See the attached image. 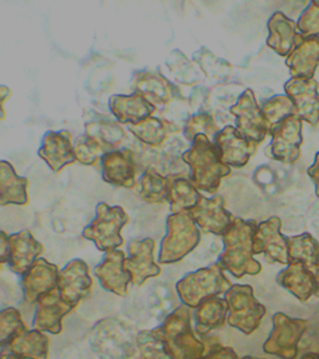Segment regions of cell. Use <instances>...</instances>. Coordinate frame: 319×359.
<instances>
[{
	"label": "cell",
	"mask_w": 319,
	"mask_h": 359,
	"mask_svg": "<svg viewBox=\"0 0 319 359\" xmlns=\"http://www.w3.org/2000/svg\"><path fill=\"white\" fill-rule=\"evenodd\" d=\"M257 226L254 219L235 217L222 236L224 251L217 264L236 278L256 276L262 271L261 264L253 258V236Z\"/></svg>",
	"instance_id": "1"
},
{
	"label": "cell",
	"mask_w": 319,
	"mask_h": 359,
	"mask_svg": "<svg viewBox=\"0 0 319 359\" xmlns=\"http://www.w3.org/2000/svg\"><path fill=\"white\" fill-rule=\"evenodd\" d=\"M182 160L190 168V181L197 190L216 194L221 180L231 174L230 166L222 163L219 147L205 135L195 137L182 154Z\"/></svg>",
	"instance_id": "2"
},
{
	"label": "cell",
	"mask_w": 319,
	"mask_h": 359,
	"mask_svg": "<svg viewBox=\"0 0 319 359\" xmlns=\"http://www.w3.org/2000/svg\"><path fill=\"white\" fill-rule=\"evenodd\" d=\"M165 351L170 359H201L205 344L197 339L191 328L190 307L185 304L175 309L158 327Z\"/></svg>",
	"instance_id": "3"
},
{
	"label": "cell",
	"mask_w": 319,
	"mask_h": 359,
	"mask_svg": "<svg viewBox=\"0 0 319 359\" xmlns=\"http://www.w3.org/2000/svg\"><path fill=\"white\" fill-rule=\"evenodd\" d=\"M168 233L161 242L158 262L175 264L192 252L201 241V232L189 212L172 213L166 219Z\"/></svg>",
	"instance_id": "4"
},
{
	"label": "cell",
	"mask_w": 319,
	"mask_h": 359,
	"mask_svg": "<svg viewBox=\"0 0 319 359\" xmlns=\"http://www.w3.org/2000/svg\"><path fill=\"white\" fill-rule=\"evenodd\" d=\"M233 286L224 275V269L219 264H213L196 272L184 276L176 285V290L182 303L197 309L206 298L217 297Z\"/></svg>",
	"instance_id": "5"
},
{
	"label": "cell",
	"mask_w": 319,
	"mask_h": 359,
	"mask_svg": "<svg viewBox=\"0 0 319 359\" xmlns=\"http://www.w3.org/2000/svg\"><path fill=\"white\" fill-rule=\"evenodd\" d=\"M129 216L120 206H109L101 202L96 206L95 219L83 231L86 240L95 243L99 251L109 252L123 243L121 230L128 224Z\"/></svg>",
	"instance_id": "6"
},
{
	"label": "cell",
	"mask_w": 319,
	"mask_h": 359,
	"mask_svg": "<svg viewBox=\"0 0 319 359\" xmlns=\"http://www.w3.org/2000/svg\"><path fill=\"white\" fill-rule=\"evenodd\" d=\"M229 304L227 322L231 327L245 334H252L257 330L267 309L253 296V288L248 285H233L224 293Z\"/></svg>",
	"instance_id": "7"
},
{
	"label": "cell",
	"mask_w": 319,
	"mask_h": 359,
	"mask_svg": "<svg viewBox=\"0 0 319 359\" xmlns=\"http://www.w3.org/2000/svg\"><path fill=\"white\" fill-rule=\"evenodd\" d=\"M273 330L264 342L266 353L282 359H294L298 355V343L307 331V320L291 318L285 313L273 316Z\"/></svg>",
	"instance_id": "8"
},
{
	"label": "cell",
	"mask_w": 319,
	"mask_h": 359,
	"mask_svg": "<svg viewBox=\"0 0 319 359\" xmlns=\"http://www.w3.org/2000/svg\"><path fill=\"white\" fill-rule=\"evenodd\" d=\"M230 112L236 116V126L247 140L261 144L272 129V125L264 116L262 107H258L253 90L246 89L238 96Z\"/></svg>",
	"instance_id": "9"
},
{
	"label": "cell",
	"mask_w": 319,
	"mask_h": 359,
	"mask_svg": "<svg viewBox=\"0 0 319 359\" xmlns=\"http://www.w3.org/2000/svg\"><path fill=\"white\" fill-rule=\"evenodd\" d=\"M302 123L297 115H292L272 126L269 131L272 135V142L267 151L271 158L283 163L297 161L303 142Z\"/></svg>",
	"instance_id": "10"
},
{
	"label": "cell",
	"mask_w": 319,
	"mask_h": 359,
	"mask_svg": "<svg viewBox=\"0 0 319 359\" xmlns=\"http://www.w3.org/2000/svg\"><path fill=\"white\" fill-rule=\"evenodd\" d=\"M282 222L278 217H269L258 224L253 236V255L264 253L269 262L290 264L287 237L280 233Z\"/></svg>",
	"instance_id": "11"
},
{
	"label": "cell",
	"mask_w": 319,
	"mask_h": 359,
	"mask_svg": "<svg viewBox=\"0 0 319 359\" xmlns=\"http://www.w3.org/2000/svg\"><path fill=\"white\" fill-rule=\"evenodd\" d=\"M93 280L90 277L89 266L83 259H73L59 272L57 291L65 302L74 309L88 297L91 292Z\"/></svg>",
	"instance_id": "12"
},
{
	"label": "cell",
	"mask_w": 319,
	"mask_h": 359,
	"mask_svg": "<svg viewBox=\"0 0 319 359\" xmlns=\"http://www.w3.org/2000/svg\"><path fill=\"white\" fill-rule=\"evenodd\" d=\"M285 91L293 101L298 118L315 126L319 123L318 83L314 79L291 78Z\"/></svg>",
	"instance_id": "13"
},
{
	"label": "cell",
	"mask_w": 319,
	"mask_h": 359,
	"mask_svg": "<svg viewBox=\"0 0 319 359\" xmlns=\"http://www.w3.org/2000/svg\"><path fill=\"white\" fill-rule=\"evenodd\" d=\"M189 213L203 232L217 236H224L235 219L232 213L224 208V197L219 195L212 198L202 196Z\"/></svg>",
	"instance_id": "14"
},
{
	"label": "cell",
	"mask_w": 319,
	"mask_h": 359,
	"mask_svg": "<svg viewBox=\"0 0 319 359\" xmlns=\"http://www.w3.org/2000/svg\"><path fill=\"white\" fill-rule=\"evenodd\" d=\"M155 241L152 238L133 240L130 242V257L125 259V269L131 276V283L142 286L150 277L161 273L160 266L154 259Z\"/></svg>",
	"instance_id": "15"
},
{
	"label": "cell",
	"mask_w": 319,
	"mask_h": 359,
	"mask_svg": "<svg viewBox=\"0 0 319 359\" xmlns=\"http://www.w3.org/2000/svg\"><path fill=\"white\" fill-rule=\"evenodd\" d=\"M134 93H139L154 107H163L181 95L176 85L155 70H141L133 79Z\"/></svg>",
	"instance_id": "16"
},
{
	"label": "cell",
	"mask_w": 319,
	"mask_h": 359,
	"mask_svg": "<svg viewBox=\"0 0 319 359\" xmlns=\"http://www.w3.org/2000/svg\"><path fill=\"white\" fill-rule=\"evenodd\" d=\"M102 180L110 185L134 189L136 185V160L129 149H116L105 154L101 158Z\"/></svg>",
	"instance_id": "17"
},
{
	"label": "cell",
	"mask_w": 319,
	"mask_h": 359,
	"mask_svg": "<svg viewBox=\"0 0 319 359\" xmlns=\"http://www.w3.org/2000/svg\"><path fill=\"white\" fill-rule=\"evenodd\" d=\"M59 269L45 258H38L33 266L22 275V288L25 302H38L43 294L57 288Z\"/></svg>",
	"instance_id": "18"
},
{
	"label": "cell",
	"mask_w": 319,
	"mask_h": 359,
	"mask_svg": "<svg viewBox=\"0 0 319 359\" xmlns=\"http://www.w3.org/2000/svg\"><path fill=\"white\" fill-rule=\"evenodd\" d=\"M125 253L120 250L105 252L101 264L94 269V275L99 278L100 286L107 292H112L125 297L128 294L131 276L125 269Z\"/></svg>",
	"instance_id": "19"
},
{
	"label": "cell",
	"mask_w": 319,
	"mask_h": 359,
	"mask_svg": "<svg viewBox=\"0 0 319 359\" xmlns=\"http://www.w3.org/2000/svg\"><path fill=\"white\" fill-rule=\"evenodd\" d=\"M213 142L221 151L222 163L230 168H243L257 149V144L247 140L233 126H226L219 130Z\"/></svg>",
	"instance_id": "20"
},
{
	"label": "cell",
	"mask_w": 319,
	"mask_h": 359,
	"mask_svg": "<svg viewBox=\"0 0 319 359\" xmlns=\"http://www.w3.org/2000/svg\"><path fill=\"white\" fill-rule=\"evenodd\" d=\"M36 303L33 330L59 334L62 331V318L73 311V306L60 297L57 288L43 294Z\"/></svg>",
	"instance_id": "21"
},
{
	"label": "cell",
	"mask_w": 319,
	"mask_h": 359,
	"mask_svg": "<svg viewBox=\"0 0 319 359\" xmlns=\"http://www.w3.org/2000/svg\"><path fill=\"white\" fill-rule=\"evenodd\" d=\"M38 155L54 172H59L64 166L76 161L72 135L67 130L48 131L43 137Z\"/></svg>",
	"instance_id": "22"
},
{
	"label": "cell",
	"mask_w": 319,
	"mask_h": 359,
	"mask_svg": "<svg viewBox=\"0 0 319 359\" xmlns=\"http://www.w3.org/2000/svg\"><path fill=\"white\" fill-rule=\"evenodd\" d=\"M9 269L18 275H24L44 252V246L34 238L33 233L29 230L9 236Z\"/></svg>",
	"instance_id": "23"
},
{
	"label": "cell",
	"mask_w": 319,
	"mask_h": 359,
	"mask_svg": "<svg viewBox=\"0 0 319 359\" xmlns=\"http://www.w3.org/2000/svg\"><path fill=\"white\" fill-rule=\"evenodd\" d=\"M269 39L267 45L278 55L288 56L298 43L304 38L297 33V22L286 17L282 11L275 13L269 20Z\"/></svg>",
	"instance_id": "24"
},
{
	"label": "cell",
	"mask_w": 319,
	"mask_h": 359,
	"mask_svg": "<svg viewBox=\"0 0 319 359\" xmlns=\"http://www.w3.org/2000/svg\"><path fill=\"white\" fill-rule=\"evenodd\" d=\"M277 283L302 302H307L318 290L315 276L302 262H290L277 276Z\"/></svg>",
	"instance_id": "25"
},
{
	"label": "cell",
	"mask_w": 319,
	"mask_h": 359,
	"mask_svg": "<svg viewBox=\"0 0 319 359\" xmlns=\"http://www.w3.org/2000/svg\"><path fill=\"white\" fill-rule=\"evenodd\" d=\"M109 107L118 123L125 125L139 123L156 111V107L139 93H133L131 95H112L109 100Z\"/></svg>",
	"instance_id": "26"
},
{
	"label": "cell",
	"mask_w": 319,
	"mask_h": 359,
	"mask_svg": "<svg viewBox=\"0 0 319 359\" xmlns=\"http://www.w3.org/2000/svg\"><path fill=\"white\" fill-rule=\"evenodd\" d=\"M292 78L314 79L319 65V36L303 38L286 60Z\"/></svg>",
	"instance_id": "27"
},
{
	"label": "cell",
	"mask_w": 319,
	"mask_h": 359,
	"mask_svg": "<svg viewBox=\"0 0 319 359\" xmlns=\"http://www.w3.org/2000/svg\"><path fill=\"white\" fill-rule=\"evenodd\" d=\"M201 197L190 179L179 175L168 176V201L172 213L189 212Z\"/></svg>",
	"instance_id": "28"
},
{
	"label": "cell",
	"mask_w": 319,
	"mask_h": 359,
	"mask_svg": "<svg viewBox=\"0 0 319 359\" xmlns=\"http://www.w3.org/2000/svg\"><path fill=\"white\" fill-rule=\"evenodd\" d=\"M28 180L15 174V170L8 161H0V206L25 205Z\"/></svg>",
	"instance_id": "29"
},
{
	"label": "cell",
	"mask_w": 319,
	"mask_h": 359,
	"mask_svg": "<svg viewBox=\"0 0 319 359\" xmlns=\"http://www.w3.org/2000/svg\"><path fill=\"white\" fill-rule=\"evenodd\" d=\"M6 351L25 359H48L49 338L38 330H27L15 337Z\"/></svg>",
	"instance_id": "30"
},
{
	"label": "cell",
	"mask_w": 319,
	"mask_h": 359,
	"mask_svg": "<svg viewBox=\"0 0 319 359\" xmlns=\"http://www.w3.org/2000/svg\"><path fill=\"white\" fill-rule=\"evenodd\" d=\"M229 304L224 298L210 297L200 303L195 312L196 330L201 336L219 330L227 320Z\"/></svg>",
	"instance_id": "31"
},
{
	"label": "cell",
	"mask_w": 319,
	"mask_h": 359,
	"mask_svg": "<svg viewBox=\"0 0 319 359\" xmlns=\"http://www.w3.org/2000/svg\"><path fill=\"white\" fill-rule=\"evenodd\" d=\"M85 134L93 136L112 150H116V146L123 144L125 140V131L118 120H112L96 112H93L90 118L86 120Z\"/></svg>",
	"instance_id": "32"
},
{
	"label": "cell",
	"mask_w": 319,
	"mask_h": 359,
	"mask_svg": "<svg viewBox=\"0 0 319 359\" xmlns=\"http://www.w3.org/2000/svg\"><path fill=\"white\" fill-rule=\"evenodd\" d=\"M290 262H302L313 272L319 259V242L311 233L287 237Z\"/></svg>",
	"instance_id": "33"
},
{
	"label": "cell",
	"mask_w": 319,
	"mask_h": 359,
	"mask_svg": "<svg viewBox=\"0 0 319 359\" xmlns=\"http://www.w3.org/2000/svg\"><path fill=\"white\" fill-rule=\"evenodd\" d=\"M128 130L141 142L151 147L163 146L166 142L168 134H171V129L165 120L152 116L142 120L139 123L128 125Z\"/></svg>",
	"instance_id": "34"
},
{
	"label": "cell",
	"mask_w": 319,
	"mask_h": 359,
	"mask_svg": "<svg viewBox=\"0 0 319 359\" xmlns=\"http://www.w3.org/2000/svg\"><path fill=\"white\" fill-rule=\"evenodd\" d=\"M141 198L149 203L168 201V177L155 168H147L140 176Z\"/></svg>",
	"instance_id": "35"
},
{
	"label": "cell",
	"mask_w": 319,
	"mask_h": 359,
	"mask_svg": "<svg viewBox=\"0 0 319 359\" xmlns=\"http://www.w3.org/2000/svg\"><path fill=\"white\" fill-rule=\"evenodd\" d=\"M192 59L198 64V67L208 79L224 83L232 75L230 62L217 57L212 51L208 50L206 46H202L201 49H198L192 56Z\"/></svg>",
	"instance_id": "36"
},
{
	"label": "cell",
	"mask_w": 319,
	"mask_h": 359,
	"mask_svg": "<svg viewBox=\"0 0 319 359\" xmlns=\"http://www.w3.org/2000/svg\"><path fill=\"white\" fill-rule=\"evenodd\" d=\"M74 151L79 163L88 166H94L101 163L102 156L107 152L112 151V149L104 145L102 142L94 139L90 135L84 134L79 136L74 144Z\"/></svg>",
	"instance_id": "37"
},
{
	"label": "cell",
	"mask_w": 319,
	"mask_h": 359,
	"mask_svg": "<svg viewBox=\"0 0 319 359\" xmlns=\"http://www.w3.org/2000/svg\"><path fill=\"white\" fill-rule=\"evenodd\" d=\"M219 131V126L215 121L212 114L210 111H202L192 115L189 118L184 129V135L190 142L195 140V137L198 135H205L210 140L213 141Z\"/></svg>",
	"instance_id": "38"
},
{
	"label": "cell",
	"mask_w": 319,
	"mask_h": 359,
	"mask_svg": "<svg viewBox=\"0 0 319 359\" xmlns=\"http://www.w3.org/2000/svg\"><path fill=\"white\" fill-rule=\"evenodd\" d=\"M136 343L144 359H170L158 328L140 332L136 337Z\"/></svg>",
	"instance_id": "39"
},
{
	"label": "cell",
	"mask_w": 319,
	"mask_h": 359,
	"mask_svg": "<svg viewBox=\"0 0 319 359\" xmlns=\"http://www.w3.org/2000/svg\"><path fill=\"white\" fill-rule=\"evenodd\" d=\"M27 331V325H24L22 314L14 307L3 309L0 313V342L3 348L19 336L22 332Z\"/></svg>",
	"instance_id": "40"
},
{
	"label": "cell",
	"mask_w": 319,
	"mask_h": 359,
	"mask_svg": "<svg viewBox=\"0 0 319 359\" xmlns=\"http://www.w3.org/2000/svg\"><path fill=\"white\" fill-rule=\"evenodd\" d=\"M262 111L269 123L275 126L282 120L296 115V107L291 97L287 95H275L264 101Z\"/></svg>",
	"instance_id": "41"
},
{
	"label": "cell",
	"mask_w": 319,
	"mask_h": 359,
	"mask_svg": "<svg viewBox=\"0 0 319 359\" xmlns=\"http://www.w3.org/2000/svg\"><path fill=\"white\" fill-rule=\"evenodd\" d=\"M166 65L175 74L179 72V75L177 76V81H181L182 84L186 85H194L196 83V69L192 67V64L189 62V59L181 51L175 50L171 56L168 57Z\"/></svg>",
	"instance_id": "42"
},
{
	"label": "cell",
	"mask_w": 319,
	"mask_h": 359,
	"mask_svg": "<svg viewBox=\"0 0 319 359\" xmlns=\"http://www.w3.org/2000/svg\"><path fill=\"white\" fill-rule=\"evenodd\" d=\"M297 28L304 38L319 36V1L313 0L298 19Z\"/></svg>",
	"instance_id": "43"
},
{
	"label": "cell",
	"mask_w": 319,
	"mask_h": 359,
	"mask_svg": "<svg viewBox=\"0 0 319 359\" xmlns=\"http://www.w3.org/2000/svg\"><path fill=\"white\" fill-rule=\"evenodd\" d=\"M201 359H240L235 351L230 347H222L217 346L213 347L205 357Z\"/></svg>",
	"instance_id": "44"
},
{
	"label": "cell",
	"mask_w": 319,
	"mask_h": 359,
	"mask_svg": "<svg viewBox=\"0 0 319 359\" xmlns=\"http://www.w3.org/2000/svg\"><path fill=\"white\" fill-rule=\"evenodd\" d=\"M307 172H308L309 177L312 179L314 185H315V195L319 198V151L315 155L313 165L307 170Z\"/></svg>",
	"instance_id": "45"
},
{
	"label": "cell",
	"mask_w": 319,
	"mask_h": 359,
	"mask_svg": "<svg viewBox=\"0 0 319 359\" xmlns=\"http://www.w3.org/2000/svg\"><path fill=\"white\" fill-rule=\"evenodd\" d=\"M0 242H1L0 257H1V262H3V264H6V262H9L11 247H9V236H6L4 231H1V232H0Z\"/></svg>",
	"instance_id": "46"
},
{
	"label": "cell",
	"mask_w": 319,
	"mask_h": 359,
	"mask_svg": "<svg viewBox=\"0 0 319 359\" xmlns=\"http://www.w3.org/2000/svg\"><path fill=\"white\" fill-rule=\"evenodd\" d=\"M1 359H25V358H22V357H19V355H15V354L9 353V352H6V349H3V352H1Z\"/></svg>",
	"instance_id": "47"
},
{
	"label": "cell",
	"mask_w": 319,
	"mask_h": 359,
	"mask_svg": "<svg viewBox=\"0 0 319 359\" xmlns=\"http://www.w3.org/2000/svg\"><path fill=\"white\" fill-rule=\"evenodd\" d=\"M314 276H315V280H317V286H318V290H317V293H315V296L319 297V259L318 264H317V267L313 271Z\"/></svg>",
	"instance_id": "48"
},
{
	"label": "cell",
	"mask_w": 319,
	"mask_h": 359,
	"mask_svg": "<svg viewBox=\"0 0 319 359\" xmlns=\"http://www.w3.org/2000/svg\"><path fill=\"white\" fill-rule=\"evenodd\" d=\"M301 359H319L318 353H313V352H311V353H306L303 355Z\"/></svg>",
	"instance_id": "49"
},
{
	"label": "cell",
	"mask_w": 319,
	"mask_h": 359,
	"mask_svg": "<svg viewBox=\"0 0 319 359\" xmlns=\"http://www.w3.org/2000/svg\"><path fill=\"white\" fill-rule=\"evenodd\" d=\"M242 359H264V358H256V357H251V355H247V357H245V358Z\"/></svg>",
	"instance_id": "50"
}]
</instances>
